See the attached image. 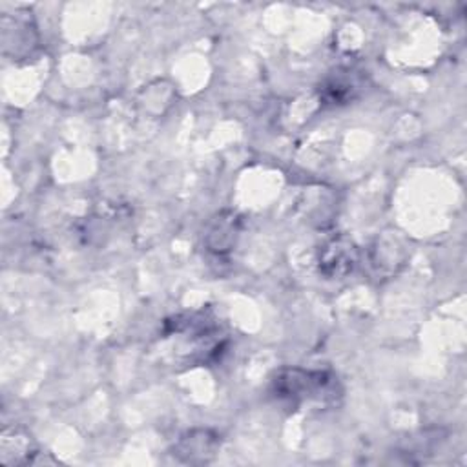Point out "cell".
I'll return each instance as SVG.
<instances>
[{"instance_id":"cell-1","label":"cell","mask_w":467,"mask_h":467,"mask_svg":"<svg viewBox=\"0 0 467 467\" xmlns=\"http://www.w3.org/2000/svg\"><path fill=\"white\" fill-rule=\"evenodd\" d=\"M274 397L302 407L303 404L319 402L331 404L340 394L338 382L333 374L323 371H303V369H283L272 380Z\"/></svg>"},{"instance_id":"cell-3","label":"cell","mask_w":467,"mask_h":467,"mask_svg":"<svg viewBox=\"0 0 467 467\" xmlns=\"http://www.w3.org/2000/svg\"><path fill=\"white\" fill-rule=\"evenodd\" d=\"M215 447H218L215 437H210L208 431H201V437L190 433L187 439L179 442L177 455H187L189 462H197V456H201V462H205L206 455H213Z\"/></svg>"},{"instance_id":"cell-4","label":"cell","mask_w":467,"mask_h":467,"mask_svg":"<svg viewBox=\"0 0 467 467\" xmlns=\"http://www.w3.org/2000/svg\"><path fill=\"white\" fill-rule=\"evenodd\" d=\"M354 83L352 79H343L342 74H336V79L327 81V85L323 86V93L331 102H343L354 93Z\"/></svg>"},{"instance_id":"cell-2","label":"cell","mask_w":467,"mask_h":467,"mask_svg":"<svg viewBox=\"0 0 467 467\" xmlns=\"http://www.w3.org/2000/svg\"><path fill=\"white\" fill-rule=\"evenodd\" d=\"M356 265V248L354 245L345 239H333L323 246L321 254H319V267L321 272L331 278H340L349 274Z\"/></svg>"}]
</instances>
